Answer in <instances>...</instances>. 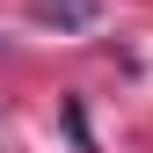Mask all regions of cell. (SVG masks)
<instances>
[{
	"mask_svg": "<svg viewBox=\"0 0 153 153\" xmlns=\"http://www.w3.org/2000/svg\"><path fill=\"white\" fill-rule=\"evenodd\" d=\"M88 7H95V0H66L59 15H66V22H88Z\"/></svg>",
	"mask_w": 153,
	"mask_h": 153,
	"instance_id": "cell-1",
	"label": "cell"
}]
</instances>
